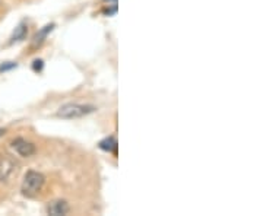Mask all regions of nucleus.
Listing matches in <instances>:
<instances>
[{"label":"nucleus","mask_w":263,"mask_h":216,"mask_svg":"<svg viewBox=\"0 0 263 216\" xmlns=\"http://www.w3.org/2000/svg\"><path fill=\"white\" fill-rule=\"evenodd\" d=\"M46 183V178L41 172H37V171H28L25 174L24 181H22V187H21V192L26 197H34L36 194L40 193V190L43 189Z\"/></svg>","instance_id":"f03ea898"},{"label":"nucleus","mask_w":263,"mask_h":216,"mask_svg":"<svg viewBox=\"0 0 263 216\" xmlns=\"http://www.w3.org/2000/svg\"><path fill=\"white\" fill-rule=\"evenodd\" d=\"M12 67H16V63H11V64H2L0 66V72H5V70H9Z\"/></svg>","instance_id":"9d476101"},{"label":"nucleus","mask_w":263,"mask_h":216,"mask_svg":"<svg viewBox=\"0 0 263 216\" xmlns=\"http://www.w3.org/2000/svg\"><path fill=\"white\" fill-rule=\"evenodd\" d=\"M108 2H110V0H108ZM111 2H113V3H114V5H116V2H117V0H111Z\"/></svg>","instance_id":"f8f14e48"},{"label":"nucleus","mask_w":263,"mask_h":216,"mask_svg":"<svg viewBox=\"0 0 263 216\" xmlns=\"http://www.w3.org/2000/svg\"><path fill=\"white\" fill-rule=\"evenodd\" d=\"M54 28V24H51V25H47V26H44V29L40 32V34H37L36 38H34V44H41L43 41H44V38H46V35H47L48 32L51 31Z\"/></svg>","instance_id":"6e6552de"},{"label":"nucleus","mask_w":263,"mask_h":216,"mask_svg":"<svg viewBox=\"0 0 263 216\" xmlns=\"http://www.w3.org/2000/svg\"><path fill=\"white\" fill-rule=\"evenodd\" d=\"M43 66H44V64H43V60H36L34 61V64H32V69H34L36 72H40V70L43 69Z\"/></svg>","instance_id":"1a4fd4ad"},{"label":"nucleus","mask_w":263,"mask_h":216,"mask_svg":"<svg viewBox=\"0 0 263 216\" xmlns=\"http://www.w3.org/2000/svg\"><path fill=\"white\" fill-rule=\"evenodd\" d=\"M100 148H101L103 151L113 152L114 155H117V140H116L113 136H110L107 139L101 140V142H100Z\"/></svg>","instance_id":"423d86ee"},{"label":"nucleus","mask_w":263,"mask_h":216,"mask_svg":"<svg viewBox=\"0 0 263 216\" xmlns=\"http://www.w3.org/2000/svg\"><path fill=\"white\" fill-rule=\"evenodd\" d=\"M96 108L89 104H76V102H69L64 104L57 110V117L60 119H66V120H72V119H81L85 117L91 113H94Z\"/></svg>","instance_id":"f257e3e1"},{"label":"nucleus","mask_w":263,"mask_h":216,"mask_svg":"<svg viewBox=\"0 0 263 216\" xmlns=\"http://www.w3.org/2000/svg\"><path fill=\"white\" fill-rule=\"evenodd\" d=\"M5 134V129H0V136H3Z\"/></svg>","instance_id":"9b49d317"},{"label":"nucleus","mask_w":263,"mask_h":216,"mask_svg":"<svg viewBox=\"0 0 263 216\" xmlns=\"http://www.w3.org/2000/svg\"><path fill=\"white\" fill-rule=\"evenodd\" d=\"M11 146L18 155L24 156V158L32 156L36 154V145L24 139V137H16L15 140H12Z\"/></svg>","instance_id":"7ed1b4c3"},{"label":"nucleus","mask_w":263,"mask_h":216,"mask_svg":"<svg viewBox=\"0 0 263 216\" xmlns=\"http://www.w3.org/2000/svg\"><path fill=\"white\" fill-rule=\"evenodd\" d=\"M69 210H71V207H69L68 202H64V200H54V202H51V203L47 206L48 215L53 216L68 215Z\"/></svg>","instance_id":"39448f33"},{"label":"nucleus","mask_w":263,"mask_h":216,"mask_svg":"<svg viewBox=\"0 0 263 216\" xmlns=\"http://www.w3.org/2000/svg\"><path fill=\"white\" fill-rule=\"evenodd\" d=\"M28 34V26L25 24H21L18 28H15V32H13L12 38H11V43L9 44H13V43H19L25 40V37Z\"/></svg>","instance_id":"0eeeda50"},{"label":"nucleus","mask_w":263,"mask_h":216,"mask_svg":"<svg viewBox=\"0 0 263 216\" xmlns=\"http://www.w3.org/2000/svg\"><path fill=\"white\" fill-rule=\"evenodd\" d=\"M16 168V164L12 158L9 156H2L0 158V181H6L13 174Z\"/></svg>","instance_id":"20e7f679"}]
</instances>
